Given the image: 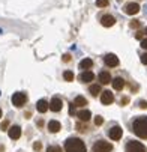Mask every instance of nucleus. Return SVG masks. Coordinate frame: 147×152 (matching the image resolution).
Wrapping results in <instances>:
<instances>
[{
    "instance_id": "obj_1",
    "label": "nucleus",
    "mask_w": 147,
    "mask_h": 152,
    "mask_svg": "<svg viewBox=\"0 0 147 152\" xmlns=\"http://www.w3.org/2000/svg\"><path fill=\"white\" fill-rule=\"evenodd\" d=\"M132 131L141 137V139H147V116H140L135 118L132 122Z\"/></svg>"
},
{
    "instance_id": "obj_2",
    "label": "nucleus",
    "mask_w": 147,
    "mask_h": 152,
    "mask_svg": "<svg viewBox=\"0 0 147 152\" xmlns=\"http://www.w3.org/2000/svg\"><path fill=\"white\" fill-rule=\"evenodd\" d=\"M65 151L66 152H87V148L84 142L78 137H71L65 143Z\"/></svg>"
},
{
    "instance_id": "obj_3",
    "label": "nucleus",
    "mask_w": 147,
    "mask_h": 152,
    "mask_svg": "<svg viewBox=\"0 0 147 152\" xmlns=\"http://www.w3.org/2000/svg\"><path fill=\"white\" fill-rule=\"evenodd\" d=\"M111 151H113V145L105 140H98L93 145V152H111Z\"/></svg>"
},
{
    "instance_id": "obj_4",
    "label": "nucleus",
    "mask_w": 147,
    "mask_h": 152,
    "mask_svg": "<svg viewBox=\"0 0 147 152\" xmlns=\"http://www.w3.org/2000/svg\"><path fill=\"white\" fill-rule=\"evenodd\" d=\"M125 152H146V146L141 143V142H129L128 145H126V149Z\"/></svg>"
},
{
    "instance_id": "obj_5",
    "label": "nucleus",
    "mask_w": 147,
    "mask_h": 152,
    "mask_svg": "<svg viewBox=\"0 0 147 152\" xmlns=\"http://www.w3.org/2000/svg\"><path fill=\"white\" fill-rule=\"evenodd\" d=\"M26 101H27V95L23 92H17L12 95V104L15 107H23L26 104Z\"/></svg>"
},
{
    "instance_id": "obj_6",
    "label": "nucleus",
    "mask_w": 147,
    "mask_h": 152,
    "mask_svg": "<svg viewBox=\"0 0 147 152\" xmlns=\"http://www.w3.org/2000/svg\"><path fill=\"white\" fill-rule=\"evenodd\" d=\"M108 136H110V139H113V140H120L122 139V136H123V129L120 128V126H113V128H110V131H108Z\"/></svg>"
},
{
    "instance_id": "obj_7",
    "label": "nucleus",
    "mask_w": 147,
    "mask_h": 152,
    "mask_svg": "<svg viewBox=\"0 0 147 152\" xmlns=\"http://www.w3.org/2000/svg\"><path fill=\"white\" fill-rule=\"evenodd\" d=\"M48 105H50V110H53V112H60L62 107H63V101H62L59 96H54Z\"/></svg>"
},
{
    "instance_id": "obj_8",
    "label": "nucleus",
    "mask_w": 147,
    "mask_h": 152,
    "mask_svg": "<svg viewBox=\"0 0 147 152\" xmlns=\"http://www.w3.org/2000/svg\"><path fill=\"white\" fill-rule=\"evenodd\" d=\"M113 101H114V95H113L110 91H105V92H102V94H101V102H102V104L110 105Z\"/></svg>"
},
{
    "instance_id": "obj_9",
    "label": "nucleus",
    "mask_w": 147,
    "mask_h": 152,
    "mask_svg": "<svg viewBox=\"0 0 147 152\" xmlns=\"http://www.w3.org/2000/svg\"><path fill=\"white\" fill-rule=\"evenodd\" d=\"M104 62L107 66H117L119 65V57L116 54H107L104 57Z\"/></svg>"
},
{
    "instance_id": "obj_10",
    "label": "nucleus",
    "mask_w": 147,
    "mask_h": 152,
    "mask_svg": "<svg viewBox=\"0 0 147 152\" xmlns=\"http://www.w3.org/2000/svg\"><path fill=\"white\" fill-rule=\"evenodd\" d=\"M125 12L128 14V15H135V14H138L140 12V5L138 3H128L125 6Z\"/></svg>"
},
{
    "instance_id": "obj_11",
    "label": "nucleus",
    "mask_w": 147,
    "mask_h": 152,
    "mask_svg": "<svg viewBox=\"0 0 147 152\" xmlns=\"http://www.w3.org/2000/svg\"><path fill=\"white\" fill-rule=\"evenodd\" d=\"M8 134H9V137H11L12 140H17V139H20V136H21V128H20L18 125H14V126H11V128L8 129Z\"/></svg>"
},
{
    "instance_id": "obj_12",
    "label": "nucleus",
    "mask_w": 147,
    "mask_h": 152,
    "mask_svg": "<svg viewBox=\"0 0 147 152\" xmlns=\"http://www.w3.org/2000/svg\"><path fill=\"white\" fill-rule=\"evenodd\" d=\"M101 23H102V26L104 27H111V26H114V23H116V18L113 17V15H104L102 18H101Z\"/></svg>"
},
{
    "instance_id": "obj_13",
    "label": "nucleus",
    "mask_w": 147,
    "mask_h": 152,
    "mask_svg": "<svg viewBox=\"0 0 147 152\" xmlns=\"http://www.w3.org/2000/svg\"><path fill=\"white\" fill-rule=\"evenodd\" d=\"M93 78H95V74H93L92 71H84V72H81V75H80V80H81L83 83L93 81Z\"/></svg>"
},
{
    "instance_id": "obj_14",
    "label": "nucleus",
    "mask_w": 147,
    "mask_h": 152,
    "mask_svg": "<svg viewBox=\"0 0 147 152\" xmlns=\"http://www.w3.org/2000/svg\"><path fill=\"white\" fill-rule=\"evenodd\" d=\"M36 108H38L39 113H45L48 108H50V105H48V102H47L45 99H39V101L36 102Z\"/></svg>"
},
{
    "instance_id": "obj_15",
    "label": "nucleus",
    "mask_w": 147,
    "mask_h": 152,
    "mask_svg": "<svg viewBox=\"0 0 147 152\" xmlns=\"http://www.w3.org/2000/svg\"><path fill=\"white\" fill-rule=\"evenodd\" d=\"M77 116L80 118V121H81V122H87V121L90 119L92 113H90L89 110H86V108H84V110H80V112L77 113Z\"/></svg>"
},
{
    "instance_id": "obj_16",
    "label": "nucleus",
    "mask_w": 147,
    "mask_h": 152,
    "mask_svg": "<svg viewBox=\"0 0 147 152\" xmlns=\"http://www.w3.org/2000/svg\"><path fill=\"white\" fill-rule=\"evenodd\" d=\"M111 83H113V88H114L116 91H122V89L125 88V80H123L122 77H117V78H114Z\"/></svg>"
},
{
    "instance_id": "obj_17",
    "label": "nucleus",
    "mask_w": 147,
    "mask_h": 152,
    "mask_svg": "<svg viewBox=\"0 0 147 152\" xmlns=\"http://www.w3.org/2000/svg\"><path fill=\"white\" fill-rule=\"evenodd\" d=\"M60 128H62V125H60L59 121H50V122H48L50 133H57V131H60Z\"/></svg>"
},
{
    "instance_id": "obj_18",
    "label": "nucleus",
    "mask_w": 147,
    "mask_h": 152,
    "mask_svg": "<svg viewBox=\"0 0 147 152\" xmlns=\"http://www.w3.org/2000/svg\"><path fill=\"white\" fill-rule=\"evenodd\" d=\"M99 81H101L102 84H108V83L111 81L110 72H108V71H102V72L99 74Z\"/></svg>"
},
{
    "instance_id": "obj_19",
    "label": "nucleus",
    "mask_w": 147,
    "mask_h": 152,
    "mask_svg": "<svg viewBox=\"0 0 147 152\" xmlns=\"http://www.w3.org/2000/svg\"><path fill=\"white\" fill-rule=\"evenodd\" d=\"M93 66V60L92 59H83L81 62H80V69H90Z\"/></svg>"
},
{
    "instance_id": "obj_20",
    "label": "nucleus",
    "mask_w": 147,
    "mask_h": 152,
    "mask_svg": "<svg viewBox=\"0 0 147 152\" xmlns=\"http://www.w3.org/2000/svg\"><path fill=\"white\" fill-rule=\"evenodd\" d=\"M72 104L74 105H78V107H84V105H87V99L84 98V96H77Z\"/></svg>"
},
{
    "instance_id": "obj_21",
    "label": "nucleus",
    "mask_w": 147,
    "mask_h": 152,
    "mask_svg": "<svg viewBox=\"0 0 147 152\" xmlns=\"http://www.w3.org/2000/svg\"><path fill=\"white\" fill-rule=\"evenodd\" d=\"M90 94H92L93 96H96L98 94H101V86H99V84H92V86H90Z\"/></svg>"
},
{
    "instance_id": "obj_22",
    "label": "nucleus",
    "mask_w": 147,
    "mask_h": 152,
    "mask_svg": "<svg viewBox=\"0 0 147 152\" xmlns=\"http://www.w3.org/2000/svg\"><path fill=\"white\" fill-rule=\"evenodd\" d=\"M63 77H65L66 81H74V72H72V71H65Z\"/></svg>"
},
{
    "instance_id": "obj_23",
    "label": "nucleus",
    "mask_w": 147,
    "mask_h": 152,
    "mask_svg": "<svg viewBox=\"0 0 147 152\" xmlns=\"http://www.w3.org/2000/svg\"><path fill=\"white\" fill-rule=\"evenodd\" d=\"M96 5L99 8H107L108 6V0H96Z\"/></svg>"
},
{
    "instance_id": "obj_24",
    "label": "nucleus",
    "mask_w": 147,
    "mask_h": 152,
    "mask_svg": "<svg viewBox=\"0 0 147 152\" xmlns=\"http://www.w3.org/2000/svg\"><path fill=\"white\" fill-rule=\"evenodd\" d=\"M47 152H62V148L60 146H48Z\"/></svg>"
},
{
    "instance_id": "obj_25",
    "label": "nucleus",
    "mask_w": 147,
    "mask_h": 152,
    "mask_svg": "<svg viewBox=\"0 0 147 152\" xmlns=\"http://www.w3.org/2000/svg\"><path fill=\"white\" fill-rule=\"evenodd\" d=\"M102 124H104V118H102V116H96V118H95V125L99 126V125H102Z\"/></svg>"
},
{
    "instance_id": "obj_26",
    "label": "nucleus",
    "mask_w": 147,
    "mask_h": 152,
    "mask_svg": "<svg viewBox=\"0 0 147 152\" xmlns=\"http://www.w3.org/2000/svg\"><path fill=\"white\" fill-rule=\"evenodd\" d=\"M77 128H78V131H86L87 126H84L83 124H77Z\"/></svg>"
},
{
    "instance_id": "obj_27",
    "label": "nucleus",
    "mask_w": 147,
    "mask_h": 152,
    "mask_svg": "<svg viewBox=\"0 0 147 152\" xmlns=\"http://www.w3.org/2000/svg\"><path fill=\"white\" fill-rule=\"evenodd\" d=\"M41 148H42V143H41V142H36V143L33 145V149H35V151H39Z\"/></svg>"
},
{
    "instance_id": "obj_28",
    "label": "nucleus",
    "mask_w": 147,
    "mask_h": 152,
    "mask_svg": "<svg viewBox=\"0 0 147 152\" xmlns=\"http://www.w3.org/2000/svg\"><path fill=\"white\" fill-rule=\"evenodd\" d=\"M8 125H9V122H8V121H3V122H2V126H0V128H2L3 131H5V129L8 128Z\"/></svg>"
},
{
    "instance_id": "obj_29",
    "label": "nucleus",
    "mask_w": 147,
    "mask_h": 152,
    "mask_svg": "<svg viewBox=\"0 0 147 152\" xmlns=\"http://www.w3.org/2000/svg\"><path fill=\"white\" fill-rule=\"evenodd\" d=\"M141 62H143L144 65H147V53H144V54L141 56Z\"/></svg>"
},
{
    "instance_id": "obj_30",
    "label": "nucleus",
    "mask_w": 147,
    "mask_h": 152,
    "mask_svg": "<svg viewBox=\"0 0 147 152\" xmlns=\"http://www.w3.org/2000/svg\"><path fill=\"white\" fill-rule=\"evenodd\" d=\"M129 26H131V27H132V29H134V27H135V29H137V27H138V26H140V23H138V21H132V23H131V24H129Z\"/></svg>"
},
{
    "instance_id": "obj_31",
    "label": "nucleus",
    "mask_w": 147,
    "mask_h": 152,
    "mask_svg": "<svg viewBox=\"0 0 147 152\" xmlns=\"http://www.w3.org/2000/svg\"><path fill=\"white\" fill-rule=\"evenodd\" d=\"M141 47H143L144 50H147V39H143V41H141Z\"/></svg>"
},
{
    "instance_id": "obj_32",
    "label": "nucleus",
    "mask_w": 147,
    "mask_h": 152,
    "mask_svg": "<svg viewBox=\"0 0 147 152\" xmlns=\"http://www.w3.org/2000/svg\"><path fill=\"white\" fill-rule=\"evenodd\" d=\"M140 107L141 108H147V102L146 101H140Z\"/></svg>"
},
{
    "instance_id": "obj_33",
    "label": "nucleus",
    "mask_w": 147,
    "mask_h": 152,
    "mask_svg": "<svg viewBox=\"0 0 147 152\" xmlns=\"http://www.w3.org/2000/svg\"><path fill=\"white\" fill-rule=\"evenodd\" d=\"M69 113H71V115H75V105H74V104H71V110H69Z\"/></svg>"
},
{
    "instance_id": "obj_34",
    "label": "nucleus",
    "mask_w": 147,
    "mask_h": 152,
    "mask_svg": "<svg viewBox=\"0 0 147 152\" xmlns=\"http://www.w3.org/2000/svg\"><path fill=\"white\" fill-rule=\"evenodd\" d=\"M63 60H65V62H69V60H71V56H69V54H65V56H63Z\"/></svg>"
},
{
    "instance_id": "obj_35",
    "label": "nucleus",
    "mask_w": 147,
    "mask_h": 152,
    "mask_svg": "<svg viewBox=\"0 0 147 152\" xmlns=\"http://www.w3.org/2000/svg\"><path fill=\"white\" fill-rule=\"evenodd\" d=\"M137 39H143V33H141V32L137 33Z\"/></svg>"
},
{
    "instance_id": "obj_36",
    "label": "nucleus",
    "mask_w": 147,
    "mask_h": 152,
    "mask_svg": "<svg viewBox=\"0 0 147 152\" xmlns=\"http://www.w3.org/2000/svg\"><path fill=\"white\" fill-rule=\"evenodd\" d=\"M0 118H2V108H0Z\"/></svg>"
},
{
    "instance_id": "obj_37",
    "label": "nucleus",
    "mask_w": 147,
    "mask_h": 152,
    "mask_svg": "<svg viewBox=\"0 0 147 152\" xmlns=\"http://www.w3.org/2000/svg\"><path fill=\"white\" fill-rule=\"evenodd\" d=\"M146 33H147V27H146Z\"/></svg>"
}]
</instances>
